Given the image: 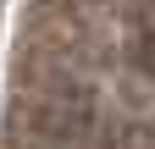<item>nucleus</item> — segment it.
<instances>
[{
    "mask_svg": "<svg viewBox=\"0 0 155 149\" xmlns=\"http://www.w3.org/2000/svg\"><path fill=\"white\" fill-rule=\"evenodd\" d=\"M105 133L111 122L100 110V94L67 72L33 78L17 100V138L28 149H116Z\"/></svg>",
    "mask_w": 155,
    "mask_h": 149,
    "instance_id": "1",
    "label": "nucleus"
},
{
    "mask_svg": "<svg viewBox=\"0 0 155 149\" xmlns=\"http://www.w3.org/2000/svg\"><path fill=\"white\" fill-rule=\"evenodd\" d=\"M122 50H127V61L139 66L144 78H155V0H133V6H127Z\"/></svg>",
    "mask_w": 155,
    "mask_h": 149,
    "instance_id": "2",
    "label": "nucleus"
}]
</instances>
